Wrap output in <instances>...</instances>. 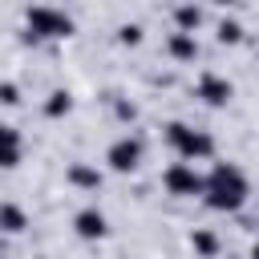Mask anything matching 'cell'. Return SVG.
<instances>
[{"instance_id":"obj_1","label":"cell","mask_w":259,"mask_h":259,"mask_svg":"<svg viewBox=\"0 0 259 259\" xmlns=\"http://www.w3.org/2000/svg\"><path fill=\"white\" fill-rule=\"evenodd\" d=\"M247 194H251V182L235 162H214L210 174H202V202L210 210H239Z\"/></svg>"},{"instance_id":"obj_2","label":"cell","mask_w":259,"mask_h":259,"mask_svg":"<svg viewBox=\"0 0 259 259\" xmlns=\"http://www.w3.org/2000/svg\"><path fill=\"white\" fill-rule=\"evenodd\" d=\"M166 142H170V150L178 154V162H190V166L214 154V138H210L206 130L186 125V121H170V125H166Z\"/></svg>"},{"instance_id":"obj_3","label":"cell","mask_w":259,"mask_h":259,"mask_svg":"<svg viewBox=\"0 0 259 259\" xmlns=\"http://www.w3.org/2000/svg\"><path fill=\"white\" fill-rule=\"evenodd\" d=\"M24 24H28V36H36V40H61V36L73 32V16L65 8H49V4L28 8Z\"/></svg>"},{"instance_id":"obj_12","label":"cell","mask_w":259,"mask_h":259,"mask_svg":"<svg viewBox=\"0 0 259 259\" xmlns=\"http://www.w3.org/2000/svg\"><path fill=\"white\" fill-rule=\"evenodd\" d=\"M190 247H198L202 255H214V247H219V239H214L210 231H194V235H190Z\"/></svg>"},{"instance_id":"obj_11","label":"cell","mask_w":259,"mask_h":259,"mask_svg":"<svg viewBox=\"0 0 259 259\" xmlns=\"http://www.w3.org/2000/svg\"><path fill=\"white\" fill-rule=\"evenodd\" d=\"M174 20H178V28L174 32H190L194 36V28H198V20H202V8H174Z\"/></svg>"},{"instance_id":"obj_10","label":"cell","mask_w":259,"mask_h":259,"mask_svg":"<svg viewBox=\"0 0 259 259\" xmlns=\"http://www.w3.org/2000/svg\"><path fill=\"white\" fill-rule=\"evenodd\" d=\"M170 53H174L178 61H194L198 45H194V36H190V32H170Z\"/></svg>"},{"instance_id":"obj_5","label":"cell","mask_w":259,"mask_h":259,"mask_svg":"<svg viewBox=\"0 0 259 259\" xmlns=\"http://www.w3.org/2000/svg\"><path fill=\"white\" fill-rule=\"evenodd\" d=\"M105 162H109V170H117V174L138 170V162H142V142H138V138H130V134L113 138V142H109V150H105Z\"/></svg>"},{"instance_id":"obj_13","label":"cell","mask_w":259,"mask_h":259,"mask_svg":"<svg viewBox=\"0 0 259 259\" xmlns=\"http://www.w3.org/2000/svg\"><path fill=\"white\" fill-rule=\"evenodd\" d=\"M73 182H77V186H97V182H101V174H97V170H89V166H73Z\"/></svg>"},{"instance_id":"obj_8","label":"cell","mask_w":259,"mask_h":259,"mask_svg":"<svg viewBox=\"0 0 259 259\" xmlns=\"http://www.w3.org/2000/svg\"><path fill=\"white\" fill-rule=\"evenodd\" d=\"M73 227H77V235H81V239H101L109 223H105V214H101L97 206H85V210H77Z\"/></svg>"},{"instance_id":"obj_6","label":"cell","mask_w":259,"mask_h":259,"mask_svg":"<svg viewBox=\"0 0 259 259\" xmlns=\"http://www.w3.org/2000/svg\"><path fill=\"white\" fill-rule=\"evenodd\" d=\"M231 93H235V85H231L223 73H202V77H198V97H202V105L219 109V105L231 101Z\"/></svg>"},{"instance_id":"obj_7","label":"cell","mask_w":259,"mask_h":259,"mask_svg":"<svg viewBox=\"0 0 259 259\" xmlns=\"http://www.w3.org/2000/svg\"><path fill=\"white\" fill-rule=\"evenodd\" d=\"M20 158H24V138H20V130L0 121V170L20 166Z\"/></svg>"},{"instance_id":"obj_15","label":"cell","mask_w":259,"mask_h":259,"mask_svg":"<svg viewBox=\"0 0 259 259\" xmlns=\"http://www.w3.org/2000/svg\"><path fill=\"white\" fill-rule=\"evenodd\" d=\"M0 101H8V105H16L20 97H16V85H0Z\"/></svg>"},{"instance_id":"obj_4","label":"cell","mask_w":259,"mask_h":259,"mask_svg":"<svg viewBox=\"0 0 259 259\" xmlns=\"http://www.w3.org/2000/svg\"><path fill=\"white\" fill-rule=\"evenodd\" d=\"M162 186L174 194V198H194L202 194V174L190 166V162H170L162 170Z\"/></svg>"},{"instance_id":"obj_16","label":"cell","mask_w":259,"mask_h":259,"mask_svg":"<svg viewBox=\"0 0 259 259\" xmlns=\"http://www.w3.org/2000/svg\"><path fill=\"white\" fill-rule=\"evenodd\" d=\"M251 259H259V239H255V247H251Z\"/></svg>"},{"instance_id":"obj_17","label":"cell","mask_w":259,"mask_h":259,"mask_svg":"<svg viewBox=\"0 0 259 259\" xmlns=\"http://www.w3.org/2000/svg\"><path fill=\"white\" fill-rule=\"evenodd\" d=\"M36 259H45V255H36Z\"/></svg>"},{"instance_id":"obj_9","label":"cell","mask_w":259,"mask_h":259,"mask_svg":"<svg viewBox=\"0 0 259 259\" xmlns=\"http://www.w3.org/2000/svg\"><path fill=\"white\" fill-rule=\"evenodd\" d=\"M28 227V214L20 210V206H12V202H0V231H8V235H20Z\"/></svg>"},{"instance_id":"obj_14","label":"cell","mask_w":259,"mask_h":259,"mask_svg":"<svg viewBox=\"0 0 259 259\" xmlns=\"http://www.w3.org/2000/svg\"><path fill=\"white\" fill-rule=\"evenodd\" d=\"M219 40H239V24L235 20H223L219 24Z\"/></svg>"}]
</instances>
